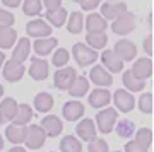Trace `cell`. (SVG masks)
<instances>
[{
	"label": "cell",
	"instance_id": "29",
	"mask_svg": "<svg viewBox=\"0 0 154 152\" xmlns=\"http://www.w3.org/2000/svg\"><path fill=\"white\" fill-rule=\"evenodd\" d=\"M67 16H69V12L63 7H58L55 11H46V21H48L50 26H55V27L63 26L67 21Z\"/></svg>",
	"mask_w": 154,
	"mask_h": 152
},
{
	"label": "cell",
	"instance_id": "7",
	"mask_svg": "<svg viewBox=\"0 0 154 152\" xmlns=\"http://www.w3.org/2000/svg\"><path fill=\"white\" fill-rule=\"evenodd\" d=\"M24 72H26L24 63L14 62L12 58L4 62V72H2V75H4V79H5L7 82H17V81H21L22 75H24Z\"/></svg>",
	"mask_w": 154,
	"mask_h": 152
},
{
	"label": "cell",
	"instance_id": "19",
	"mask_svg": "<svg viewBox=\"0 0 154 152\" xmlns=\"http://www.w3.org/2000/svg\"><path fill=\"white\" fill-rule=\"evenodd\" d=\"M17 111V101L14 98H5L4 101H0V125L9 123L14 120Z\"/></svg>",
	"mask_w": 154,
	"mask_h": 152
},
{
	"label": "cell",
	"instance_id": "13",
	"mask_svg": "<svg viewBox=\"0 0 154 152\" xmlns=\"http://www.w3.org/2000/svg\"><path fill=\"white\" fill-rule=\"evenodd\" d=\"M39 126L43 128L45 135L46 137H58L63 130V123H62V120L55 114H48V116H45L41 120V123Z\"/></svg>",
	"mask_w": 154,
	"mask_h": 152
},
{
	"label": "cell",
	"instance_id": "20",
	"mask_svg": "<svg viewBox=\"0 0 154 152\" xmlns=\"http://www.w3.org/2000/svg\"><path fill=\"white\" fill-rule=\"evenodd\" d=\"M29 53H31V41H29V38L17 39V44L12 46V60L14 62L24 63L28 60Z\"/></svg>",
	"mask_w": 154,
	"mask_h": 152
},
{
	"label": "cell",
	"instance_id": "22",
	"mask_svg": "<svg viewBox=\"0 0 154 152\" xmlns=\"http://www.w3.org/2000/svg\"><path fill=\"white\" fill-rule=\"evenodd\" d=\"M26 126L28 125H17V123L9 125L5 128V138L12 142L14 145H21L24 142V137H26Z\"/></svg>",
	"mask_w": 154,
	"mask_h": 152
},
{
	"label": "cell",
	"instance_id": "15",
	"mask_svg": "<svg viewBox=\"0 0 154 152\" xmlns=\"http://www.w3.org/2000/svg\"><path fill=\"white\" fill-rule=\"evenodd\" d=\"M110 103H111V93L105 87H98V89L91 91V94H89V104L96 109L106 108Z\"/></svg>",
	"mask_w": 154,
	"mask_h": 152
},
{
	"label": "cell",
	"instance_id": "9",
	"mask_svg": "<svg viewBox=\"0 0 154 152\" xmlns=\"http://www.w3.org/2000/svg\"><path fill=\"white\" fill-rule=\"evenodd\" d=\"M101 63L110 74H118L123 70V60H120V56L113 51V50H105L101 53Z\"/></svg>",
	"mask_w": 154,
	"mask_h": 152
},
{
	"label": "cell",
	"instance_id": "27",
	"mask_svg": "<svg viewBox=\"0 0 154 152\" xmlns=\"http://www.w3.org/2000/svg\"><path fill=\"white\" fill-rule=\"evenodd\" d=\"M67 29L72 34H81L84 29V16L82 12H72L70 16H67Z\"/></svg>",
	"mask_w": 154,
	"mask_h": 152
},
{
	"label": "cell",
	"instance_id": "14",
	"mask_svg": "<svg viewBox=\"0 0 154 152\" xmlns=\"http://www.w3.org/2000/svg\"><path fill=\"white\" fill-rule=\"evenodd\" d=\"M134 77H137L140 81H147L149 77L152 75V62L149 56H144V58H139L134 62L132 68H130Z\"/></svg>",
	"mask_w": 154,
	"mask_h": 152
},
{
	"label": "cell",
	"instance_id": "18",
	"mask_svg": "<svg viewBox=\"0 0 154 152\" xmlns=\"http://www.w3.org/2000/svg\"><path fill=\"white\" fill-rule=\"evenodd\" d=\"M108 27V21L98 12H91L86 17V31L88 33H105Z\"/></svg>",
	"mask_w": 154,
	"mask_h": 152
},
{
	"label": "cell",
	"instance_id": "16",
	"mask_svg": "<svg viewBox=\"0 0 154 152\" xmlns=\"http://www.w3.org/2000/svg\"><path fill=\"white\" fill-rule=\"evenodd\" d=\"M75 132L77 135H79V138L84 142H89L93 140L94 137H96V133H98V130H96V123H94L91 118H82L79 123H77L75 126Z\"/></svg>",
	"mask_w": 154,
	"mask_h": 152
},
{
	"label": "cell",
	"instance_id": "37",
	"mask_svg": "<svg viewBox=\"0 0 154 152\" xmlns=\"http://www.w3.org/2000/svg\"><path fill=\"white\" fill-rule=\"evenodd\" d=\"M88 150L89 152H110V147H108V142L106 140L94 137L93 140H89Z\"/></svg>",
	"mask_w": 154,
	"mask_h": 152
},
{
	"label": "cell",
	"instance_id": "47",
	"mask_svg": "<svg viewBox=\"0 0 154 152\" xmlns=\"http://www.w3.org/2000/svg\"><path fill=\"white\" fill-rule=\"evenodd\" d=\"M4 149V138H2V135H0V150Z\"/></svg>",
	"mask_w": 154,
	"mask_h": 152
},
{
	"label": "cell",
	"instance_id": "35",
	"mask_svg": "<svg viewBox=\"0 0 154 152\" xmlns=\"http://www.w3.org/2000/svg\"><path fill=\"white\" fill-rule=\"evenodd\" d=\"M70 60V53L67 51L65 48H58V50H53V58H51V63L57 67V68H62L65 67Z\"/></svg>",
	"mask_w": 154,
	"mask_h": 152
},
{
	"label": "cell",
	"instance_id": "42",
	"mask_svg": "<svg viewBox=\"0 0 154 152\" xmlns=\"http://www.w3.org/2000/svg\"><path fill=\"white\" fill-rule=\"evenodd\" d=\"M41 4L45 5L46 11H55V9L62 7V0H41Z\"/></svg>",
	"mask_w": 154,
	"mask_h": 152
},
{
	"label": "cell",
	"instance_id": "23",
	"mask_svg": "<svg viewBox=\"0 0 154 152\" xmlns=\"http://www.w3.org/2000/svg\"><path fill=\"white\" fill-rule=\"evenodd\" d=\"M123 12H127V5L123 2H116V4H111V2H106V4H101V16L105 17L106 21L108 19H116L118 16H122Z\"/></svg>",
	"mask_w": 154,
	"mask_h": 152
},
{
	"label": "cell",
	"instance_id": "46",
	"mask_svg": "<svg viewBox=\"0 0 154 152\" xmlns=\"http://www.w3.org/2000/svg\"><path fill=\"white\" fill-rule=\"evenodd\" d=\"M4 62H5V55H4L2 50H0V68H2V65H4Z\"/></svg>",
	"mask_w": 154,
	"mask_h": 152
},
{
	"label": "cell",
	"instance_id": "43",
	"mask_svg": "<svg viewBox=\"0 0 154 152\" xmlns=\"http://www.w3.org/2000/svg\"><path fill=\"white\" fill-rule=\"evenodd\" d=\"M144 50H146V53L147 55L152 53V36H151V34L144 39Z\"/></svg>",
	"mask_w": 154,
	"mask_h": 152
},
{
	"label": "cell",
	"instance_id": "25",
	"mask_svg": "<svg viewBox=\"0 0 154 152\" xmlns=\"http://www.w3.org/2000/svg\"><path fill=\"white\" fill-rule=\"evenodd\" d=\"M122 82H123V86L127 87V91H130V93H140V91L146 89V81H140L137 77H134L130 70L123 72Z\"/></svg>",
	"mask_w": 154,
	"mask_h": 152
},
{
	"label": "cell",
	"instance_id": "24",
	"mask_svg": "<svg viewBox=\"0 0 154 152\" xmlns=\"http://www.w3.org/2000/svg\"><path fill=\"white\" fill-rule=\"evenodd\" d=\"M67 91L70 93L72 98H82L89 91V79L86 75H77Z\"/></svg>",
	"mask_w": 154,
	"mask_h": 152
},
{
	"label": "cell",
	"instance_id": "31",
	"mask_svg": "<svg viewBox=\"0 0 154 152\" xmlns=\"http://www.w3.org/2000/svg\"><path fill=\"white\" fill-rule=\"evenodd\" d=\"M86 43L93 50H103L108 43V36L105 33H88L86 34Z\"/></svg>",
	"mask_w": 154,
	"mask_h": 152
},
{
	"label": "cell",
	"instance_id": "45",
	"mask_svg": "<svg viewBox=\"0 0 154 152\" xmlns=\"http://www.w3.org/2000/svg\"><path fill=\"white\" fill-rule=\"evenodd\" d=\"M9 152H28V150H26L24 147H21V145H14Z\"/></svg>",
	"mask_w": 154,
	"mask_h": 152
},
{
	"label": "cell",
	"instance_id": "1",
	"mask_svg": "<svg viewBox=\"0 0 154 152\" xmlns=\"http://www.w3.org/2000/svg\"><path fill=\"white\" fill-rule=\"evenodd\" d=\"M72 55H74V58H75L77 65L79 67H89L96 63V60L99 58V55L96 50H93L91 46H88L86 43H75L72 46Z\"/></svg>",
	"mask_w": 154,
	"mask_h": 152
},
{
	"label": "cell",
	"instance_id": "21",
	"mask_svg": "<svg viewBox=\"0 0 154 152\" xmlns=\"http://www.w3.org/2000/svg\"><path fill=\"white\" fill-rule=\"evenodd\" d=\"M57 44H58V41H57L55 38H51V36L36 38V41H34V44H33V50L38 56H46V55H50L57 48Z\"/></svg>",
	"mask_w": 154,
	"mask_h": 152
},
{
	"label": "cell",
	"instance_id": "10",
	"mask_svg": "<svg viewBox=\"0 0 154 152\" xmlns=\"http://www.w3.org/2000/svg\"><path fill=\"white\" fill-rule=\"evenodd\" d=\"M89 81L94 82L98 87H110L113 84V75L103 65H94L89 72Z\"/></svg>",
	"mask_w": 154,
	"mask_h": 152
},
{
	"label": "cell",
	"instance_id": "28",
	"mask_svg": "<svg viewBox=\"0 0 154 152\" xmlns=\"http://www.w3.org/2000/svg\"><path fill=\"white\" fill-rule=\"evenodd\" d=\"M34 108L39 113H48L53 108V96L50 93H38L34 96Z\"/></svg>",
	"mask_w": 154,
	"mask_h": 152
},
{
	"label": "cell",
	"instance_id": "44",
	"mask_svg": "<svg viewBox=\"0 0 154 152\" xmlns=\"http://www.w3.org/2000/svg\"><path fill=\"white\" fill-rule=\"evenodd\" d=\"M2 4L5 7H11V9H16L22 4V0H2Z\"/></svg>",
	"mask_w": 154,
	"mask_h": 152
},
{
	"label": "cell",
	"instance_id": "39",
	"mask_svg": "<svg viewBox=\"0 0 154 152\" xmlns=\"http://www.w3.org/2000/svg\"><path fill=\"white\" fill-rule=\"evenodd\" d=\"M14 22H16V17H14L12 12L5 11V9H0V27H9Z\"/></svg>",
	"mask_w": 154,
	"mask_h": 152
},
{
	"label": "cell",
	"instance_id": "4",
	"mask_svg": "<svg viewBox=\"0 0 154 152\" xmlns=\"http://www.w3.org/2000/svg\"><path fill=\"white\" fill-rule=\"evenodd\" d=\"M46 142V135H45L43 128L39 125H31L26 126V137H24V144L28 145V149L31 150H38L45 145Z\"/></svg>",
	"mask_w": 154,
	"mask_h": 152
},
{
	"label": "cell",
	"instance_id": "11",
	"mask_svg": "<svg viewBox=\"0 0 154 152\" xmlns=\"http://www.w3.org/2000/svg\"><path fill=\"white\" fill-rule=\"evenodd\" d=\"M26 33L33 38H46L51 34V26L43 19H33L26 24Z\"/></svg>",
	"mask_w": 154,
	"mask_h": 152
},
{
	"label": "cell",
	"instance_id": "38",
	"mask_svg": "<svg viewBox=\"0 0 154 152\" xmlns=\"http://www.w3.org/2000/svg\"><path fill=\"white\" fill-rule=\"evenodd\" d=\"M135 133V140L144 144L146 147H151V142H152V133L149 128H139L137 132H134Z\"/></svg>",
	"mask_w": 154,
	"mask_h": 152
},
{
	"label": "cell",
	"instance_id": "26",
	"mask_svg": "<svg viewBox=\"0 0 154 152\" xmlns=\"http://www.w3.org/2000/svg\"><path fill=\"white\" fill-rule=\"evenodd\" d=\"M17 33L16 29H12V26L9 27H0V50H9L16 44Z\"/></svg>",
	"mask_w": 154,
	"mask_h": 152
},
{
	"label": "cell",
	"instance_id": "6",
	"mask_svg": "<svg viewBox=\"0 0 154 152\" xmlns=\"http://www.w3.org/2000/svg\"><path fill=\"white\" fill-rule=\"evenodd\" d=\"M75 77H77L75 68H72V67H62V68H57V72L53 74V84H55L57 89L67 91Z\"/></svg>",
	"mask_w": 154,
	"mask_h": 152
},
{
	"label": "cell",
	"instance_id": "34",
	"mask_svg": "<svg viewBox=\"0 0 154 152\" xmlns=\"http://www.w3.org/2000/svg\"><path fill=\"white\" fill-rule=\"evenodd\" d=\"M41 9H43L41 0H22V12L26 16H29V17L39 16Z\"/></svg>",
	"mask_w": 154,
	"mask_h": 152
},
{
	"label": "cell",
	"instance_id": "49",
	"mask_svg": "<svg viewBox=\"0 0 154 152\" xmlns=\"http://www.w3.org/2000/svg\"><path fill=\"white\" fill-rule=\"evenodd\" d=\"M72 2H75V4H81V2H82V0H72Z\"/></svg>",
	"mask_w": 154,
	"mask_h": 152
},
{
	"label": "cell",
	"instance_id": "50",
	"mask_svg": "<svg viewBox=\"0 0 154 152\" xmlns=\"http://www.w3.org/2000/svg\"><path fill=\"white\" fill-rule=\"evenodd\" d=\"M115 152H122V150H115Z\"/></svg>",
	"mask_w": 154,
	"mask_h": 152
},
{
	"label": "cell",
	"instance_id": "41",
	"mask_svg": "<svg viewBox=\"0 0 154 152\" xmlns=\"http://www.w3.org/2000/svg\"><path fill=\"white\" fill-rule=\"evenodd\" d=\"M101 5V0H82L81 2V7L82 11H94L96 7Z\"/></svg>",
	"mask_w": 154,
	"mask_h": 152
},
{
	"label": "cell",
	"instance_id": "17",
	"mask_svg": "<svg viewBox=\"0 0 154 152\" xmlns=\"http://www.w3.org/2000/svg\"><path fill=\"white\" fill-rule=\"evenodd\" d=\"M62 114L67 121H77L84 116V104L81 101H67L62 108Z\"/></svg>",
	"mask_w": 154,
	"mask_h": 152
},
{
	"label": "cell",
	"instance_id": "51",
	"mask_svg": "<svg viewBox=\"0 0 154 152\" xmlns=\"http://www.w3.org/2000/svg\"><path fill=\"white\" fill-rule=\"evenodd\" d=\"M51 152H53V150H51Z\"/></svg>",
	"mask_w": 154,
	"mask_h": 152
},
{
	"label": "cell",
	"instance_id": "12",
	"mask_svg": "<svg viewBox=\"0 0 154 152\" xmlns=\"http://www.w3.org/2000/svg\"><path fill=\"white\" fill-rule=\"evenodd\" d=\"M28 72L31 75V79H34V81H45L50 74L48 62L43 56H34V58H31V65H29Z\"/></svg>",
	"mask_w": 154,
	"mask_h": 152
},
{
	"label": "cell",
	"instance_id": "32",
	"mask_svg": "<svg viewBox=\"0 0 154 152\" xmlns=\"http://www.w3.org/2000/svg\"><path fill=\"white\" fill-rule=\"evenodd\" d=\"M60 150L62 152H82V144L79 138L74 135H65L60 142Z\"/></svg>",
	"mask_w": 154,
	"mask_h": 152
},
{
	"label": "cell",
	"instance_id": "33",
	"mask_svg": "<svg viewBox=\"0 0 154 152\" xmlns=\"http://www.w3.org/2000/svg\"><path fill=\"white\" fill-rule=\"evenodd\" d=\"M116 130V135L122 137V138H130L134 135V132H135V125H134L132 120H122L118 121L115 126Z\"/></svg>",
	"mask_w": 154,
	"mask_h": 152
},
{
	"label": "cell",
	"instance_id": "3",
	"mask_svg": "<svg viewBox=\"0 0 154 152\" xmlns=\"http://www.w3.org/2000/svg\"><path fill=\"white\" fill-rule=\"evenodd\" d=\"M137 26V21H135V14L132 12H123L122 16H118L116 19H113V24H111V31L118 36H125V34L132 33Z\"/></svg>",
	"mask_w": 154,
	"mask_h": 152
},
{
	"label": "cell",
	"instance_id": "5",
	"mask_svg": "<svg viewBox=\"0 0 154 152\" xmlns=\"http://www.w3.org/2000/svg\"><path fill=\"white\" fill-rule=\"evenodd\" d=\"M113 103H115L116 109L122 113H130L135 108V98L127 89H116L113 93Z\"/></svg>",
	"mask_w": 154,
	"mask_h": 152
},
{
	"label": "cell",
	"instance_id": "2",
	"mask_svg": "<svg viewBox=\"0 0 154 152\" xmlns=\"http://www.w3.org/2000/svg\"><path fill=\"white\" fill-rule=\"evenodd\" d=\"M118 120V111L115 108H101L96 114V130L101 133H111L115 128V123Z\"/></svg>",
	"mask_w": 154,
	"mask_h": 152
},
{
	"label": "cell",
	"instance_id": "36",
	"mask_svg": "<svg viewBox=\"0 0 154 152\" xmlns=\"http://www.w3.org/2000/svg\"><path fill=\"white\" fill-rule=\"evenodd\" d=\"M135 104L139 106V109H140L144 114H151L152 113V96H151V93H144L142 96L135 101Z\"/></svg>",
	"mask_w": 154,
	"mask_h": 152
},
{
	"label": "cell",
	"instance_id": "48",
	"mask_svg": "<svg viewBox=\"0 0 154 152\" xmlns=\"http://www.w3.org/2000/svg\"><path fill=\"white\" fill-rule=\"evenodd\" d=\"M2 96H4V86L0 84V98H2Z\"/></svg>",
	"mask_w": 154,
	"mask_h": 152
},
{
	"label": "cell",
	"instance_id": "40",
	"mask_svg": "<svg viewBox=\"0 0 154 152\" xmlns=\"http://www.w3.org/2000/svg\"><path fill=\"white\" fill-rule=\"evenodd\" d=\"M125 152H149V147H146L137 140H132L125 144Z\"/></svg>",
	"mask_w": 154,
	"mask_h": 152
},
{
	"label": "cell",
	"instance_id": "30",
	"mask_svg": "<svg viewBox=\"0 0 154 152\" xmlns=\"http://www.w3.org/2000/svg\"><path fill=\"white\" fill-rule=\"evenodd\" d=\"M33 109L29 104H17V111H16V116H14V123L17 125H28L31 118H33Z\"/></svg>",
	"mask_w": 154,
	"mask_h": 152
},
{
	"label": "cell",
	"instance_id": "8",
	"mask_svg": "<svg viewBox=\"0 0 154 152\" xmlns=\"http://www.w3.org/2000/svg\"><path fill=\"white\" fill-rule=\"evenodd\" d=\"M113 51L123 62H132L137 56V46H135V43L128 41V39H118L115 43V46H113Z\"/></svg>",
	"mask_w": 154,
	"mask_h": 152
}]
</instances>
